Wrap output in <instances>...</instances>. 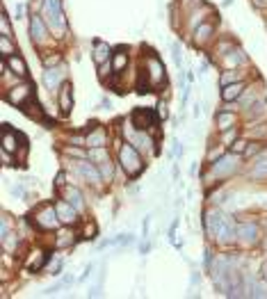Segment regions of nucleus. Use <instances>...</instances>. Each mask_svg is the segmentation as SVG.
<instances>
[{
    "mask_svg": "<svg viewBox=\"0 0 267 299\" xmlns=\"http://www.w3.org/2000/svg\"><path fill=\"white\" fill-rule=\"evenodd\" d=\"M55 208H57L59 221H62L64 226H73V224H76V221H78V213H80V210H78V208H73V206L69 204L66 199H59L57 204H55Z\"/></svg>",
    "mask_w": 267,
    "mask_h": 299,
    "instance_id": "ddd939ff",
    "label": "nucleus"
},
{
    "mask_svg": "<svg viewBox=\"0 0 267 299\" xmlns=\"http://www.w3.org/2000/svg\"><path fill=\"white\" fill-rule=\"evenodd\" d=\"M0 32L7 37H12V23H9V14L2 12V18H0Z\"/></svg>",
    "mask_w": 267,
    "mask_h": 299,
    "instance_id": "ea45409f",
    "label": "nucleus"
},
{
    "mask_svg": "<svg viewBox=\"0 0 267 299\" xmlns=\"http://www.w3.org/2000/svg\"><path fill=\"white\" fill-rule=\"evenodd\" d=\"M64 153H66V156H73V158H80V160H87V151L76 149V144H73V146H66Z\"/></svg>",
    "mask_w": 267,
    "mask_h": 299,
    "instance_id": "37998d69",
    "label": "nucleus"
},
{
    "mask_svg": "<svg viewBox=\"0 0 267 299\" xmlns=\"http://www.w3.org/2000/svg\"><path fill=\"white\" fill-rule=\"evenodd\" d=\"M110 71H114V69H112V62H105V64H98V76H101V78H105V76H110Z\"/></svg>",
    "mask_w": 267,
    "mask_h": 299,
    "instance_id": "3c124183",
    "label": "nucleus"
},
{
    "mask_svg": "<svg viewBox=\"0 0 267 299\" xmlns=\"http://www.w3.org/2000/svg\"><path fill=\"white\" fill-rule=\"evenodd\" d=\"M110 142V135H107L105 128H91V130L85 135V149H101V146H107Z\"/></svg>",
    "mask_w": 267,
    "mask_h": 299,
    "instance_id": "4468645a",
    "label": "nucleus"
},
{
    "mask_svg": "<svg viewBox=\"0 0 267 299\" xmlns=\"http://www.w3.org/2000/svg\"><path fill=\"white\" fill-rule=\"evenodd\" d=\"M124 137L128 144H133L139 153H155V139L151 137L148 130H139L135 126L124 128Z\"/></svg>",
    "mask_w": 267,
    "mask_h": 299,
    "instance_id": "39448f33",
    "label": "nucleus"
},
{
    "mask_svg": "<svg viewBox=\"0 0 267 299\" xmlns=\"http://www.w3.org/2000/svg\"><path fill=\"white\" fill-rule=\"evenodd\" d=\"M265 110H267V98H261V101H256L249 110H244V112H247V119L261 121V119H267L265 114H263V112H265Z\"/></svg>",
    "mask_w": 267,
    "mask_h": 299,
    "instance_id": "c756f323",
    "label": "nucleus"
},
{
    "mask_svg": "<svg viewBox=\"0 0 267 299\" xmlns=\"http://www.w3.org/2000/svg\"><path fill=\"white\" fill-rule=\"evenodd\" d=\"M172 55H174V62H176V66L180 69V66H183V50H180V46H178V43H172Z\"/></svg>",
    "mask_w": 267,
    "mask_h": 299,
    "instance_id": "c03bdc74",
    "label": "nucleus"
},
{
    "mask_svg": "<svg viewBox=\"0 0 267 299\" xmlns=\"http://www.w3.org/2000/svg\"><path fill=\"white\" fill-rule=\"evenodd\" d=\"M144 76H146L148 85L151 87H158V85H162L167 80V71H165V64H162L160 57H155L153 53L146 57V62H144Z\"/></svg>",
    "mask_w": 267,
    "mask_h": 299,
    "instance_id": "0eeeda50",
    "label": "nucleus"
},
{
    "mask_svg": "<svg viewBox=\"0 0 267 299\" xmlns=\"http://www.w3.org/2000/svg\"><path fill=\"white\" fill-rule=\"evenodd\" d=\"M0 242H2V249L5 252H16V247H18V235L16 233H7L0 238Z\"/></svg>",
    "mask_w": 267,
    "mask_h": 299,
    "instance_id": "f704fd0d",
    "label": "nucleus"
},
{
    "mask_svg": "<svg viewBox=\"0 0 267 299\" xmlns=\"http://www.w3.org/2000/svg\"><path fill=\"white\" fill-rule=\"evenodd\" d=\"M119 165H121V169L126 171V176H131V178L139 176V173L144 171V167H146L142 160V153L128 142H124L121 149H119Z\"/></svg>",
    "mask_w": 267,
    "mask_h": 299,
    "instance_id": "7ed1b4c3",
    "label": "nucleus"
},
{
    "mask_svg": "<svg viewBox=\"0 0 267 299\" xmlns=\"http://www.w3.org/2000/svg\"><path fill=\"white\" fill-rule=\"evenodd\" d=\"M9 233V215H2V221H0V238Z\"/></svg>",
    "mask_w": 267,
    "mask_h": 299,
    "instance_id": "603ef678",
    "label": "nucleus"
},
{
    "mask_svg": "<svg viewBox=\"0 0 267 299\" xmlns=\"http://www.w3.org/2000/svg\"><path fill=\"white\" fill-rule=\"evenodd\" d=\"M215 124H217V130L224 132L228 128L235 126V112H228V110H220L217 117H215Z\"/></svg>",
    "mask_w": 267,
    "mask_h": 299,
    "instance_id": "a878e982",
    "label": "nucleus"
},
{
    "mask_svg": "<svg viewBox=\"0 0 267 299\" xmlns=\"http://www.w3.org/2000/svg\"><path fill=\"white\" fill-rule=\"evenodd\" d=\"M265 249H267V242H265Z\"/></svg>",
    "mask_w": 267,
    "mask_h": 299,
    "instance_id": "680f3d73",
    "label": "nucleus"
},
{
    "mask_svg": "<svg viewBox=\"0 0 267 299\" xmlns=\"http://www.w3.org/2000/svg\"><path fill=\"white\" fill-rule=\"evenodd\" d=\"M94 62H96V66L98 64H105V62H110L112 60V48L107 46L105 42H94Z\"/></svg>",
    "mask_w": 267,
    "mask_h": 299,
    "instance_id": "4be33fe9",
    "label": "nucleus"
},
{
    "mask_svg": "<svg viewBox=\"0 0 267 299\" xmlns=\"http://www.w3.org/2000/svg\"><path fill=\"white\" fill-rule=\"evenodd\" d=\"M148 226H151V215L144 217V224H142V238H144V240L148 238Z\"/></svg>",
    "mask_w": 267,
    "mask_h": 299,
    "instance_id": "864d4df0",
    "label": "nucleus"
},
{
    "mask_svg": "<svg viewBox=\"0 0 267 299\" xmlns=\"http://www.w3.org/2000/svg\"><path fill=\"white\" fill-rule=\"evenodd\" d=\"M254 2V7H258V9H265L267 7V0H251Z\"/></svg>",
    "mask_w": 267,
    "mask_h": 299,
    "instance_id": "13d9d810",
    "label": "nucleus"
},
{
    "mask_svg": "<svg viewBox=\"0 0 267 299\" xmlns=\"http://www.w3.org/2000/svg\"><path fill=\"white\" fill-rule=\"evenodd\" d=\"M194 117H201V105L199 103H194Z\"/></svg>",
    "mask_w": 267,
    "mask_h": 299,
    "instance_id": "052dcab7",
    "label": "nucleus"
},
{
    "mask_svg": "<svg viewBox=\"0 0 267 299\" xmlns=\"http://www.w3.org/2000/svg\"><path fill=\"white\" fill-rule=\"evenodd\" d=\"M21 110H23L25 117H30V119H35V121H44V119H46V114H44L42 105H39V101H37L35 96H32V98H30V101L25 103Z\"/></svg>",
    "mask_w": 267,
    "mask_h": 299,
    "instance_id": "5701e85b",
    "label": "nucleus"
},
{
    "mask_svg": "<svg viewBox=\"0 0 267 299\" xmlns=\"http://www.w3.org/2000/svg\"><path fill=\"white\" fill-rule=\"evenodd\" d=\"M87 160L101 165V162L110 160V153H107V146H101V149H89L87 151Z\"/></svg>",
    "mask_w": 267,
    "mask_h": 299,
    "instance_id": "473e14b6",
    "label": "nucleus"
},
{
    "mask_svg": "<svg viewBox=\"0 0 267 299\" xmlns=\"http://www.w3.org/2000/svg\"><path fill=\"white\" fill-rule=\"evenodd\" d=\"M35 226L42 228V231H57L62 226L59 221V215H57V208L55 204H46L35 213Z\"/></svg>",
    "mask_w": 267,
    "mask_h": 299,
    "instance_id": "423d86ee",
    "label": "nucleus"
},
{
    "mask_svg": "<svg viewBox=\"0 0 267 299\" xmlns=\"http://www.w3.org/2000/svg\"><path fill=\"white\" fill-rule=\"evenodd\" d=\"M203 226H206L208 238L217 240V242H231L237 238V224L228 215L220 210H206L203 213Z\"/></svg>",
    "mask_w": 267,
    "mask_h": 299,
    "instance_id": "f257e3e1",
    "label": "nucleus"
},
{
    "mask_svg": "<svg viewBox=\"0 0 267 299\" xmlns=\"http://www.w3.org/2000/svg\"><path fill=\"white\" fill-rule=\"evenodd\" d=\"M261 98H263L261 91L254 89V87H247V89L242 91V96L237 98V103H240V108H242V110H249L251 105H254L256 101H261Z\"/></svg>",
    "mask_w": 267,
    "mask_h": 299,
    "instance_id": "cd10ccee",
    "label": "nucleus"
},
{
    "mask_svg": "<svg viewBox=\"0 0 267 299\" xmlns=\"http://www.w3.org/2000/svg\"><path fill=\"white\" fill-rule=\"evenodd\" d=\"M240 137V132H237V128L233 126V128H228V130H224V142L228 144V146H231L233 142H235V139Z\"/></svg>",
    "mask_w": 267,
    "mask_h": 299,
    "instance_id": "a18cd8bd",
    "label": "nucleus"
},
{
    "mask_svg": "<svg viewBox=\"0 0 267 299\" xmlns=\"http://www.w3.org/2000/svg\"><path fill=\"white\" fill-rule=\"evenodd\" d=\"M224 156V146H215V149L208 151V162H215L217 158Z\"/></svg>",
    "mask_w": 267,
    "mask_h": 299,
    "instance_id": "49530a36",
    "label": "nucleus"
},
{
    "mask_svg": "<svg viewBox=\"0 0 267 299\" xmlns=\"http://www.w3.org/2000/svg\"><path fill=\"white\" fill-rule=\"evenodd\" d=\"M98 171H101V176H103V183H112V178H114V165L110 160H105V162H101L98 165Z\"/></svg>",
    "mask_w": 267,
    "mask_h": 299,
    "instance_id": "72a5a7b5",
    "label": "nucleus"
},
{
    "mask_svg": "<svg viewBox=\"0 0 267 299\" xmlns=\"http://www.w3.org/2000/svg\"><path fill=\"white\" fill-rule=\"evenodd\" d=\"M30 37H32V43H37V46H44L48 42V25L42 14L30 16Z\"/></svg>",
    "mask_w": 267,
    "mask_h": 299,
    "instance_id": "9d476101",
    "label": "nucleus"
},
{
    "mask_svg": "<svg viewBox=\"0 0 267 299\" xmlns=\"http://www.w3.org/2000/svg\"><path fill=\"white\" fill-rule=\"evenodd\" d=\"M46 254H44V249H35V252H30L28 260H25V267L30 269V272H37V269H42L44 263H46Z\"/></svg>",
    "mask_w": 267,
    "mask_h": 299,
    "instance_id": "bb28decb",
    "label": "nucleus"
},
{
    "mask_svg": "<svg viewBox=\"0 0 267 299\" xmlns=\"http://www.w3.org/2000/svg\"><path fill=\"white\" fill-rule=\"evenodd\" d=\"M235 48V42L233 39H222L220 43H217V48H215V55H220V57H224L228 50H233Z\"/></svg>",
    "mask_w": 267,
    "mask_h": 299,
    "instance_id": "4c0bfd02",
    "label": "nucleus"
},
{
    "mask_svg": "<svg viewBox=\"0 0 267 299\" xmlns=\"http://www.w3.org/2000/svg\"><path fill=\"white\" fill-rule=\"evenodd\" d=\"M249 137H254V139H267V121L263 124V126H256L254 130L249 132Z\"/></svg>",
    "mask_w": 267,
    "mask_h": 299,
    "instance_id": "a19ab883",
    "label": "nucleus"
},
{
    "mask_svg": "<svg viewBox=\"0 0 267 299\" xmlns=\"http://www.w3.org/2000/svg\"><path fill=\"white\" fill-rule=\"evenodd\" d=\"M5 62H7V66H9V69L16 73V76H21V78H28V64H25V60L18 53L5 57Z\"/></svg>",
    "mask_w": 267,
    "mask_h": 299,
    "instance_id": "b1692460",
    "label": "nucleus"
},
{
    "mask_svg": "<svg viewBox=\"0 0 267 299\" xmlns=\"http://www.w3.org/2000/svg\"><path fill=\"white\" fill-rule=\"evenodd\" d=\"M222 66L224 69H240L242 64H247V55H244L242 48H233V50H228V53L224 55V57H220Z\"/></svg>",
    "mask_w": 267,
    "mask_h": 299,
    "instance_id": "f3484780",
    "label": "nucleus"
},
{
    "mask_svg": "<svg viewBox=\"0 0 267 299\" xmlns=\"http://www.w3.org/2000/svg\"><path fill=\"white\" fill-rule=\"evenodd\" d=\"M0 158H2V165H5V167H14V162H16L12 158V153H9V151H5V149L0 151Z\"/></svg>",
    "mask_w": 267,
    "mask_h": 299,
    "instance_id": "09e8293b",
    "label": "nucleus"
},
{
    "mask_svg": "<svg viewBox=\"0 0 267 299\" xmlns=\"http://www.w3.org/2000/svg\"><path fill=\"white\" fill-rule=\"evenodd\" d=\"M194 43L196 46H206V43L213 42V37H215V23H210V21H203L199 28H196L194 32Z\"/></svg>",
    "mask_w": 267,
    "mask_h": 299,
    "instance_id": "6ab92c4d",
    "label": "nucleus"
},
{
    "mask_svg": "<svg viewBox=\"0 0 267 299\" xmlns=\"http://www.w3.org/2000/svg\"><path fill=\"white\" fill-rule=\"evenodd\" d=\"M59 60H62V55H59V53H48L46 57H44V66H46V69H50V66H57Z\"/></svg>",
    "mask_w": 267,
    "mask_h": 299,
    "instance_id": "79ce46f5",
    "label": "nucleus"
},
{
    "mask_svg": "<svg viewBox=\"0 0 267 299\" xmlns=\"http://www.w3.org/2000/svg\"><path fill=\"white\" fill-rule=\"evenodd\" d=\"M16 53V43L12 42V37L7 35H0V55H2V60L9 57V55Z\"/></svg>",
    "mask_w": 267,
    "mask_h": 299,
    "instance_id": "2f4dec72",
    "label": "nucleus"
},
{
    "mask_svg": "<svg viewBox=\"0 0 267 299\" xmlns=\"http://www.w3.org/2000/svg\"><path fill=\"white\" fill-rule=\"evenodd\" d=\"M155 114H158V117H160L162 121H165L167 117H169V110H167V101H160V103H158V110H155Z\"/></svg>",
    "mask_w": 267,
    "mask_h": 299,
    "instance_id": "8fccbe9b",
    "label": "nucleus"
},
{
    "mask_svg": "<svg viewBox=\"0 0 267 299\" xmlns=\"http://www.w3.org/2000/svg\"><path fill=\"white\" fill-rule=\"evenodd\" d=\"M12 194H14V197H23L25 190H23L21 185H14V187H12Z\"/></svg>",
    "mask_w": 267,
    "mask_h": 299,
    "instance_id": "4d7b16f0",
    "label": "nucleus"
},
{
    "mask_svg": "<svg viewBox=\"0 0 267 299\" xmlns=\"http://www.w3.org/2000/svg\"><path fill=\"white\" fill-rule=\"evenodd\" d=\"M64 187H66V173H64V171H59L57 176H55V190L62 192Z\"/></svg>",
    "mask_w": 267,
    "mask_h": 299,
    "instance_id": "de8ad7c7",
    "label": "nucleus"
},
{
    "mask_svg": "<svg viewBox=\"0 0 267 299\" xmlns=\"http://www.w3.org/2000/svg\"><path fill=\"white\" fill-rule=\"evenodd\" d=\"M44 85H46V89H59L62 85H64V69L62 66H50L44 71Z\"/></svg>",
    "mask_w": 267,
    "mask_h": 299,
    "instance_id": "dca6fc26",
    "label": "nucleus"
},
{
    "mask_svg": "<svg viewBox=\"0 0 267 299\" xmlns=\"http://www.w3.org/2000/svg\"><path fill=\"white\" fill-rule=\"evenodd\" d=\"M62 199H66V201H69V204H71L73 208L80 210V213L85 210V197H83V192L78 190V187L66 185L64 190H62Z\"/></svg>",
    "mask_w": 267,
    "mask_h": 299,
    "instance_id": "412c9836",
    "label": "nucleus"
},
{
    "mask_svg": "<svg viewBox=\"0 0 267 299\" xmlns=\"http://www.w3.org/2000/svg\"><path fill=\"white\" fill-rule=\"evenodd\" d=\"M244 76H247V73H242L240 69H226V71L220 76V85H222V87H226V85L240 83V80H244Z\"/></svg>",
    "mask_w": 267,
    "mask_h": 299,
    "instance_id": "7c9ffc66",
    "label": "nucleus"
},
{
    "mask_svg": "<svg viewBox=\"0 0 267 299\" xmlns=\"http://www.w3.org/2000/svg\"><path fill=\"white\" fill-rule=\"evenodd\" d=\"M133 126L139 128V130H148V132H155V128H158V114H153L151 110H135L133 112Z\"/></svg>",
    "mask_w": 267,
    "mask_h": 299,
    "instance_id": "9b49d317",
    "label": "nucleus"
},
{
    "mask_svg": "<svg viewBox=\"0 0 267 299\" xmlns=\"http://www.w3.org/2000/svg\"><path fill=\"white\" fill-rule=\"evenodd\" d=\"M69 142L76 144V146H85V137H83V135H71V137H69Z\"/></svg>",
    "mask_w": 267,
    "mask_h": 299,
    "instance_id": "5fc2aeb1",
    "label": "nucleus"
},
{
    "mask_svg": "<svg viewBox=\"0 0 267 299\" xmlns=\"http://www.w3.org/2000/svg\"><path fill=\"white\" fill-rule=\"evenodd\" d=\"M247 146H249V137H237L235 142L228 146V151H231V153H235V156H242L244 151H247Z\"/></svg>",
    "mask_w": 267,
    "mask_h": 299,
    "instance_id": "e433bc0d",
    "label": "nucleus"
},
{
    "mask_svg": "<svg viewBox=\"0 0 267 299\" xmlns=\"http://www.w3.org/2000/svg\"><path fill=\"white\" fill-rule=\"evenodd\" d=\"M251 180H267V149L254 160V167L249 169Z\"/></svg>",
    "mask_w": 267,
    "mask_h": 299,
    "instance_id": "aec40b11",
    "label": "nucleus"
},
{
    "mask_svg": "<svg viewBox=\"0 0 267 299\" xmlns=\"http://www.w3.org/2000/svg\"><path fill=\"white\" fill-rule=\"evenodd\" d=\"M242 245H258L261 242V228H258V224L256 221H242V224H237V238Z\"/></svg>",
    "mask_w": 267,
    "mask_h": 299,
    "instance_id": "1a4fd4ad",
    "label": "nucleus"
},
{
    "mask_svg": "<svg viewBox=\"0 0 267 299\" xmlns=\"http://www.w3.org/2000/svg\"><path fill=\"white\" fill-rule=\"evenodd\" d=\"M261 276H263V281H267V260L263 263V269H261Z\"/></svg>",
    "mask_w": 267,
    "mask_h": 299,
    "instance_id": "bf43d9fd",
    "label": "nucleus"
},
{
    "mask_svg": "<svg viewBox=\"0 0 267 299\" xmlns=\"http://www.w3.org/2000/svg\"><path fill=\"white\" fill-rule=\"evenodd\" d=\"M73 242H76V235H73V231L69 226H62L57 228V240H55V247L57 249H66V247H71Z\"/></svg>",
    "mask_w": 267,
    "mask_h": 299,
    "instance_id": "393cba45",
    "label": "nucleus"
},
{
    "mask_svg": "<svg viewBox=\"0 0 267 299\" xmlns=\"http://www.w3.org/2000/svg\"><path fill=\"white\" fill-rule=\"evenodd\" d=\"M96 233H98V226H96L94 221H91V219L85 221V226H83V240H94Z\"/></svg>",
    "mask_w": 267,
    "mask_h": 299,
    "instance_id": "58836bf2",
    "label": "nucleus"
},
{
    "mask_svg": "<svg viewBox=\"0 0 267 299\" xmlns=\"http://www.w3.org/2000/svg\"><path fill=\"white\" fill-rule=\"evenodd\" d=\"M32 91H35V85L25 80V83H18L16 87H12V89L5 91V101L12 103V105H16V108H23L25 103L35 96Z\"/></svg>",
    "mask_w": 267,
    "mask_h": 299,
    "instance_id": "6e6552de",
    "label": "nucleus"
},
{
    "mask_svg": "<svg viewBox=\"0 0 267 299\" xmlns=\"http://www.w3.org/2000/svg\"><path fill=\"white\" fill-rule=\"evenodd\" d=\"M240 169V156H235V153H224L222 158H217L215 162H210V167H208V171H206V176L203 178L206 180H224V178H228V176H233V173Z\"/></svg>",
    "mask_w": 267,
    "mask_h": 299,
    "instance_id": "f03ea898",
    "label": "nucleus"
},
{
    "mask_svg": "<svg viewBox=\"0 0 267 299\" xmlns=\"http://www.w3.org/2000/svg\"><path fill=\"white\" fill-rule=\"evenodd\" d=\"M249 87V83L247 80H240V83H233V85H226V87H222L220 96L224 103H235L240 96H242V91Z\"/></svg>",
    "mask_w": 267,
    "mask_h": 299,
    "instance_id": "a211bd4d",
    "label": "nucleus"
},
{
    "mask_svg": "<svg viewBox=\"0 0 267 299\" xmlns=\"http://www.w3.org/2000/svg\"><path fill=\"white\" fill-rule=\"evenodd\" d=\"M174 156H176V158L183 156V144L178 142V139H174Z\"/></svg>",
    "mask_w": 267,
    "mask_h": 299,
    "instance_id": "6e6d98bb",
    "label": "nucleus"
},
{
    "mask_svg": "<svg viewBox=\"0 0 267 299\" xmlns=\"http://www.w3.org/2000/svg\"><path fill=\"white\" fill-rule=\"evenodd\" d=\"M42 16L46 21L48 30L57 32V35L66 32V16H64V9H62V0H44Z\"/></svg>",
    "mask_w": 267,
    "mask_h": 299,
    "instance_id": "20e7f679",
    "label": "nucleus"
},
{
    "mask_svg": "<svg viewBox=\"0 0 267 299\" xmlns=\"http://www.w3.org/2000/svg\"><path fill=\"white\" fill-rule=\"evenodd\" d=\"M261 153H263V142L261 139H254V142H249V146L242 153V158H258Z\"/></svg>",
    "mask_w": 267,
    "mask_h": 299,
    "instance_id": "c9c22d12",
    "label": "nucleus"
},
{
    "mask_svg": "<svg viewBox=\"0 0 267 299\" xmlns=\"http://www.w3.org/2000/svg\"><path fill=\"white\" fill-rule=\"evenodd\" d=\"M57 103L62 114H69L73 110V85L69 80H64V85L57 89Z\"/></svg>",
    "mask_w": 267,
    "mask_h": 299,
    "instance_id": "2eb2a0df",
    "label": "nucleus"
},
{
    "mask_svg": "<svg viewBox=\"0 0 267 299\" xmlns=\"http://www.w3.org/2000/svg\"><path fill=\"white\" fill-rule=\"evenodd\" d=\"M78 171H80V176L87 180L89 185H94V187L103 185V176H101V171H98V165H96V162L80 160V162H78Z\"/></svg>",
    "mask_w": 267,
    "mask_h": 299,
    "instance_id": "f8f14e48",
    "label": "nucleus"
},
{
    "mask_svg": "<svg viewBox=\"0 0 267 299\" xmlns=\"http://www.w3.org/2000/svg\"><path fill=\"white\" fill-rule=\"evenodd\" d=\"M128 66V48H117V53L112 55V69L114 71L112 73H121Z\"/></svg>",
    "mask_w": 267,
    "mask_h": 299,
    "instance_id": "c85d7f7f",
    "label": "nucleus"
}]
</instances>
